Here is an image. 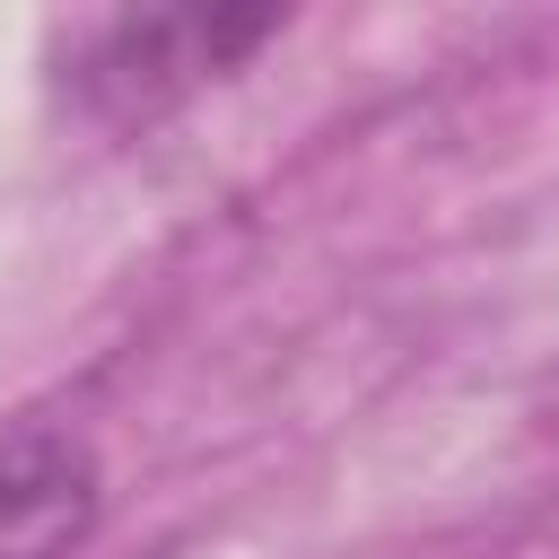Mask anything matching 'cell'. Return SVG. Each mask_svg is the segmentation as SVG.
Here are the masks:
<instances>
[{"instance_id":"1","label":"cell","mask_w":559,"mask_h":559,"mask_svg":"<svg viewBox=\"0 0 559 559\" xmlns=\"http://www.w3.org/2000/svg\"><path fill=\"white\" fill-rule=\"evenodd\" d=\"M271 35H280V9H148V17H105L79 44V61H70V96L96 122H148V114L183 105L192 87L227 79Z\"/></svg>"},{"instance_id":"2","label":"cell","mask_w":559,"mask_h":559,"mask_svg":"<svg viewBox=\"0 0 559 559\" xmlns=\"http://www.w3.org/2000/svg\"><path fill=\"white\" fill-rule=\"evenodd\" d=\"M105 507V472L87 437L26 419L0 428V559H70Z\"/></svg>"}]
</instances>
